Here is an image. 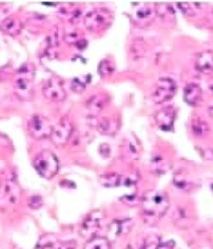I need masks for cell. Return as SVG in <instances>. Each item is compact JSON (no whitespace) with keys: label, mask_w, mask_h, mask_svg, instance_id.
Segmentation results:
<instances>
[{"label":"cell","mask_w":213,"mask_h":249,"mask_svg":"<svg viewBox=\"0 0 213 249\" xmlns=\"http://www.w3.org/2000/svg\"><path fill=\"white\" fill-rule=\"evenodd\" d=\"M168 209H170V198L162 191H153V193L146 195L142 200V216L150 224L160 220L168 213Z\"/></svg>","instance_id":"6da1fadb"},{"label":"cell","mask_w":213,"mask_h":249,"mask_svg":"<svg viewBox=\"0 0 213 249\" xmlns=\"http://www.w3.org/2000/svg\"><path fill=\"white\" fill-rule=\"evenodd\" d=\"M33 166L37 169V173L40 175L42 178H53L58 169H60V160L53 151H40L33 160Z\"/></svg>","instance_id":"7a4b0ae2"},{"label":"cell","mask_w":213,"mask_h":249,"mask_svg":"<svg viewBox=\"0 0 213 249\" xmlns=\"http://www.w3.org/2000/svg\"><path fill=\"white\" fill-rule=\"evenodd\" d=\"M111 20H113V13H111L108 7H95L88 13L84 15V28L90 29V31H104L111 26Z\"/></svg>","instance_id":"3957f363"},{"label":"cell","mask_w":213,"mask_h":249,"mask_svg":"<svg viewBox=\"0 0 213 249\" xmlns=\"http://www.w3.org/2000/svg\"><path fill=\"white\" fill-rule=\"evenodd\" d=\"M104 224H106V214H104V211L95 209V211L86 214V218H84L80 228H78V233H80V236L88 238V240L95 238V236H98L100 229H104Z\"/></svg>","instance_id":"277c9868"},{"label":"cell","mask_w":213,"mask_h":249,"mask_svg":"<svg viewBox=\"0 0 213 249\" xmlns=\"http://www.w3.org/2000/svg\"><path fill=\"white\" fill-rule=\"evenodd\" d=\"M20 202V187L15 177H7L0 182V208H13Z\"/></svg>","instance_id":"5b68a950"},{"label":"cell","mask_w":213,"mask_h":249,"mask_svg":"<svg viewBox=\"0 0 213 249\" xmlns=\"http://www.w3.org/2000/svg\"><path fill=\"white\" fill-rule=\"evenodd\" d=\"M175 93H177V82L170 76H162V78H158L153 88L152 98L155 104H166L175 97Z\"/></svg>","instance_id":"8992f818"},{"label":"cell","mask_w":213,"mask_h":249,"mask_svg":"<svg viewBox=\"0 0 213 249\" xmlns=\"http://www.w3.org/2000/svg\"><path fill=\"white\" fill-rule=\"evenodd\" d=\"M33 78H35V70L31 64H24L20 70H17L15 73V91L20 95V97H26L29 91H31V86H33Z\"/></svg>","instance_id":"52a82bcc"},{"label":"cell","mask_w":213,"mask_h":249,"mask_svg":"<svg viewBox=\"0 0 213 249\" xmlns=\"http://www.w3.org/2000/svg\"><path fill=\"white\" fill-rule=\"evenodd\" d=\"M71 135H73V122L69 120L68 117H60L58 118V122L53 125V129H51V142L58 147L62 145H66L71 139Z\"/></svg>","instance_id":"ba28073f"},{"label":"cell","mask_w":213,"mask_h":249,"mask_svg":"<svg viewBox=\"0 0 213 249\" xmlns=\"http://www.w3.org/2000/svg\"><path fill=\"white\" fill-rule=\"evenodd\" d=\"M28 127H29L31 137H35L37 140L49 139V137H51V129H53L51 122H49L46 117H42V115H33L31 120H29Z\"/></svg>","instance_id":"9c48e42d"},{"label":"cell","mask_w":213,"mask_h":249,"mask_svg":"<svg viewBox=\"0 0 213 249\" xmlns=\"http://www.w3.org/2000/svg\"><path fill=\"white\" fill-rule=\"evenodd\" d=\"M42 93H44V97L48 102H64L66 100V89H64V86L60 84V80H57V78H49L44 82L42 86Z\"/></svg>","instance_id":"30bf717a"},{"label":"cell","mask_w":213,"mask_h":249,"mask_svg":"<svg viewBox=\"0 0 213 249\" xmlns=\"http://www.w3.org/2000/svg\"><path fill=\"white\" fill-rule=\"evenodd\" d=\"M175 118H177V109L168 106L164 109H160L157 113V125L162 129V131H173V124H175Z\"/></svg>","instance_id":"8fae6325"},{"label":"cell","mask_w":213,"mask_h":249,"mask_svg":"<svg viewBox=\"0 0 213 249\" xmlns=\"http://www.w3.org/2000/svg\"><path fill=\"white\" fill-rule=\"evenodd\" d=\"M135 11H133V20L140 24V26H144V24H150L153 20V17H155V9H153L152 4H135Z\"/></svg>","instance_id":"7c38bea8"},{"label":"cell","mask_w":213,"mask_h":249,"mask_svg":"<svg viewBox=\"0 0 213 249\" xmlns=\"http://www.w3.org/2000/svg\"><path fill=\"white\" fill-rule=\"evenodd\" d=\"M195 70L200 75H212L213 73V53L212 51H202L195 56Z\"/></svg>","instance_id":"4fadbf2b"},{"label":"cell","mask_w":213,"mask_h":249,"mask_svg":"<svg viewBox=\"0 0 213 249\" xmlns=\"http://www.w3.org/2000/svg\"><path fill=\"white\" fill-rule=\"evenodd\" d=\"M122 151H124V157H128V159H133L137 160L140 157V153H142V145L140 142L137 140L135 135H128L122 142Z\"/></svg>","instance_id":"5bb4252c"},{"label":"cell","mask_w":213,"mask_h":249,"mask_svg":"<svg viewBox=\"0 0 213 249\" xmlns=\"http://www.w3.org/2000/svg\"><path fill=\"white\" fill-rule=\"evenodd\" d=\"M184 102L188 106H199L202 102V88H200L199 84L195 82H190L186 84L184 88Z\"/></svg>","instance_id":"9a60e30c"},{"label":"cell","mask_w":213,"mask_h":249,"mask_svg":"<svg viewBox=\"0 0 213 249\" xmlns=\"http://www.w3.org/2000/svg\"><path fill=\"white\" fill-rule=\"evenodd\" d=\"M131 228H133V220H131V218H117L115 222H111L110 224L108 231H110L111 236L118 238V236L128 235Z\"/></svg>","instance_id":"2e32d148"},{"label":"cell","mask_w":213,"mask_h":249,"mask_svg":"<svg viewBox=\"0 0 213 249\" xmlns=\"http://www.w3.org/2000/svg\"><path fill=\"white\" fill-rule=\"evenodd\" d=\"M160 242L162 240L158 235H148L144 238H138L135 242H131L130 246H126V249H157Z\"/></svg>","instance_id":"e0dca14e"},{"label":"cell","mask_w":213,"mask_h":249,"mask_svg":"<svg viewBox=\"0 0 213 249\" xmlns=\"http://www.w3.org/2000/svg\"><path fill=\"white\" fill-rule=\"evenodd\" d=\"M0 29H2L7 36H19L20 31L24 29V24H22L17 17H9V18H6V20L0 24Z\"/></svg>","instance_id":"ac0fdd59"},{"label":"cell","mask_w":213,"mask_h":249,"mask_svg":"<svg viewBox=\"0 0 213 249\" xmlns=\"http://www.w3.org/2000/svg\"><path fill=\"white\" fill-rule=\"evenodd\" d=\"M106 106H108V98L104 97V95H93V97L88 98V102H86V107H88V111H90L93 117H98Z\"/></svg>","instance_id":"d6986e66"},{"label":"cell","mask_w":213,"mask_h":249,"mask_svg":"<svg viewBox=\"0 0 213 249\" xmlns=\"http://www.w3.org/2000/svg\"><path fill=\"white\" fill-rule=\"evenodd\" d=\"M95 125H97V131L102 133V135H115L117 133V122L113 118L97 117Z\"/></svg>","instance_id":"ffe728a7"},{"label":"cell","mask_w":213,"mask_h":249,"mask_svg":"<svg viewBox=\"0 0 213 249\" xmlns=\"http://www.w3.org/2000/svg\"><path fill=\"white\" fill-rule=\"evenodd\" d=\"M64 40L68 42V44H71V46L78 48V49H84L86 46H88V42H86V38L82 36V33L75 28L69 29L68 33H66V36H64Z\"/></svg>","instance_id":"44dd1931"},{"label":"cell","mask_w":213,"mask_h":249,"mask_svg":"<svg viewBox=\"0 0 213 249\" xmlns=\"http://www.w3.org/2000/svg\"><path fill=\"white\" fill-rule=\"evenodd\" d=\"M58 40H60V31L55 29V31H51V35L48 36V40H46V48H44V56L46 58H53V53L57 51L58 48Z\"/></svg>","instance_id":"7402d4cb"},{"label":"cell","mask_w":213,"mask_h":249,"mask_svg":"<svg viewBox=\"0 0 213 249\" xmlns=\"http://www.w3.org/2000/svg\"><path fill=\"white\" fill-rule=\"evenodd\" d=\"M84 249H111V242L106 236H95V238H90L86 242Z\"/></svg>","instance_id":"603a6c76"},{"label":"cell","mask_w":213,"mask_h":249,"mask_svg":"<svg viewBox=\"0 0 213 249\" xmlns=\"http://www.w3.org/2000/svg\"><path fill=\"white\" fill-rule=\"evenodd\" d=\"M100 182H102V186H106V187H118V186H122V175H118V173L102 175V177H100Z\"/></svg>","instance_id":"cb8c5ba5"},{"label":"cell","mask_w":213,"mask_h":249,"mask_svg":"<svg viewBox=\"0 0 213 249\" xmlns=\"http://www.w3.org/2000/svg\"><path fill=\"white\" fill-rule=\"evenodd\" d=\"M192 131H193V135H197V137H204V135L208 133V124L200 117H193L192 118Z\"/></svg>","instance_id":"d4e9b609"},{"label":"cell","mask_w":213,"mask_h":249,"mask_svg":"<svg viewBox=\"0 0 213 249\" xmlns=\"http://www.w3.org/2000/svg\"><path fill=\"white\" fill-rule=\"evenodd\" d=\"M58 246H60V242L57 240L53 235H46L42 236L40 240H39V244H37V248L35 249H58Z\"/></svg>","instance_id":"484cf974"},{"label":"cell","mask_w":213,"mask_h":249,"mask_svg":"<svg viewBox=\"0 0 213 249\" xmlns=\"http://www.w3.org/2000/svg\"><path fill=\"white\" fill-rule=\"evenodd\" d=\"M113 71H115V66H113V62H111L110 58H104L102 62L98 64V75L104 76V78L113 75Z\"/></svg>","instance_id":"4316f807"},{"label":"cell","mask_w":213,"mask_h":249,"mask_svg":"<svg viewBox=\"0 0 213 249\" xmlns=\"http://www.w3.org/2000/svg\"><path fill=\"white\" fill-rule=\"evenodd\" d=\"M88 82H90V76H78V78H73V80H71V91L82 93V91L86 89Z\"/></svg>","instance_id":"83f0119b"},{"label":"cell","mask_w":213,"mask_h":249,"mask_svg":"<svg viewBox=\"0 0 213 249\" xmlns=\"http://www.w3.org/2000/svg\"><path fill=\"white\" fill-rule=\"evenodd\" d=\"M173 182H175V186L180 187V189H190V180L186 178L184 171H177L175 177H173Z\"/></svg>","instance_id":"f1b7e54d"},{"label":"cell","mask_w":213,"mask_h":249,"mask_svg":"<svg viewBox=\"0 0 213 249\" xmlns=\"http://www.w3.org/2000/svg\"><path fill=\"white\" fill-rule=\"evenodd\" d=\"M152 169L157 175H162V173H164V169H166L164 159H162V157H158V155H155V157L152 159Z\"/></svg>","instance_id":"f546056e"},{"label":"cell","mask_w":213,"mask_h":249,"mask_svg":"<svg viewBox=\"0 0 213 249\" xmlns=\"http://www.w3.org/2000/svg\"><path fill=\"white\" fill-rule=\"evenodd\" d=\"M138 180H140V177H138L137 173L126 175V177H122V186H126V187H131V189H133V191H135V189H137Z\"/></svg>","instance_id":"4dcf8cb0"},{"label":"cell","mask_w":213,"mask_h":249,"mask_svg":"<svg viewBox=\"0 0 213 249\" xmlns=\"http://www.w3.org/2000/svg\"><path fill=\"white\" fill-rule=\"evenodd\" d=\"M120 202H122V204H126V206H135V204L138 202L137 189H135V191H131L130 195H122V196H120Z\"/></svg>","instance_id":"1f68e13d"},{"label":"cell","mask_w":213,"mask_h":249,"mask_svg":"<svg viewBox=\"0 0 213 249\" xmlns=\"http://www.w3.org/2000/svg\"><path fill=\"white\" fill-rule=\"evenodd\" d=\"M40 206H42L40 196H37V195H35V196H31V198H29V208L37 209V208H40Z\"/></svg>","instance_id":"d6a6232c"},{"label":"cell","mask_w":213,"mask_h":249,"mask_svg":"<svg viewBox=\"0 0 213 249\" xmlns=\"http://www.w3.org/2000/svg\"><path fill=\"white\" fill-rule=\"evenodd\" d=\"M157 249H175V240H166V242H160Z\"/></svg>","instance_id":"836d02e7"},{"label":"cell","mask_w":213,"mask_h":249,"mask_svg":"<svg viewBox=\"0 0 213 249\" xmlns=\"http://www.w3.org/2000/svg\"><path fill=\"white\" fill-rule=\"evenodd\" d=\"M58 249H77L75 242H60Z\"/></svg>","instance_id":"e575fe53"},{"label":"cell","mask_w":213,"mask_h":249,"mask_svg":"<svg viewBox=\"0 0 213 249\" xmlns=\"http://www.w3.org/2000/svg\"><path fill=\"white\" fill-rule=\"evenodd\" d=\"M100 151H102L104 157H108V155H110V149H108V145H102V147H100Z\"/></svg>","instance_id":"d590c367"},{"label":"cell","mask_w":213,"mask_h":249,"mask_svg":"<svg viewBox=\"0 0 213 249\" xmlns=\"http://www.w3.org/2000/svg\"><path fill=\"white\" fill-rule=\"evenodd\" d=\"M210 115H212V117H213V106H212V107H210Z\"/></svg>","instance_id":"8d00e7d4"},{"label":"cell","mask_w":213,"mask_h":249,"mask_svg":"<svg viewBox=\"0 0 213 249\" xmlns=\"http://www.w3.org/2000/svg\"><path fill=\"white\" fill-rule=\"evenodd\" d=\"M212 24H213V9H212Z\"/></svg>","instance_id":"74e56055"},{"label":"cell","mask_w":213,"mask_h":249,"mask_svg":"<svg viewBox=\"0 0 213 249\" xmlns=\"http://www.w3.org/2000/svg\"><path fill=\"white\" fill-rule=\"evenodd\" d=\"M212 189H213V184H212Z\"/></svg>","instance_id":"f35d334b"}]
</instances>
